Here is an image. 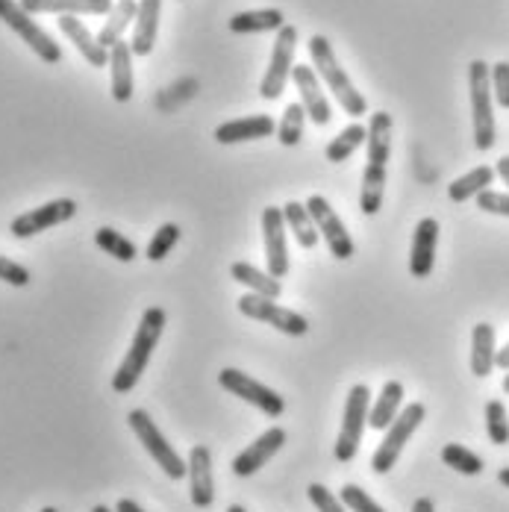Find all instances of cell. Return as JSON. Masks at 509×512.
Instances as JSON below:
<instances>
[{
    "mask_svg": "<svg viewBox=\"0 0 509 512\" xmlns=\"http://www.w3.org/2000/svg\"><path fill=\"white\" fill-rule=\"evenodd\" d=\"M368 159L362 171V189H359V209L365 215H377L383 206L386 192V162L392 156V115L374 112L368 124Z\"/></svg>",
    "mask_w": 509,
    "mask_h": 512,
    "instance_id": "6da1fadb",
    "label": "cell"
},
{
    "mask_svg": "<svg viewBox=\"0 0 509 512\" xmlns=\"http://www.w3.org/2000/svg\"><path fill=\"white\" fill-rule=\"evenodd\" d=\"M165 321H168V315H165V309L162 307L145 309V315H142V321H139V330H136V336H133V342H130L127 357L121 359L118 371L112 374V389H115V395H127V392L136 389V383L142 380V374H145V368H148V362H151L153 351H156V345H159V339H162Z\"/></svg>",
    "mask_w": 509,
    "mask_h": 512,
    "instance_id": "7a4b0ae2",
    "label": "cell"
},
{
    "mask_svg": "<svg viewBox=\"0 0 509 512\" xmlns=\"http://www.w3.org/2000/svg\"><path fill=\"white\" fill-rule=\"evenodd\" d=\"M309 59H312V68L315 74L327 83V92H333V98L339 101V106L348 112V115H365L368 112V101L357 92V86L351 83V77L345 74V68L339 65L333 45L327 36H312L309 39Z\"/></svg>",
    "mask_w": 509,
    "mask_h": 512,
    "instance_id": "3957f363",
    "label": "cell"
},
{
    "mask_svg": "<svg viewBox=\"0 0 509 512\" xmlns=\"http://www.w3.org/2000/svg\"><path fill=\"white\" fill-rule=\"evenodd\" d=\"M468 92H471V121H474V145L477 151H492L498 139L495 109H492V68L483 59L468 65Z\"/></svg>",
    "mask_w": 509,
    "mask_h": 512,
    "instance_id": "277c9868",
    "label": "cell"
},
{
    "mask_svg": "<svg viewBox=\"0 0 509 512\" xmlns=\"http://www.w3.org/2000/svg\"><path fill=\"white\" fill-rule=\"evenodd\" d=\"M0 21H3V24H6L30 51L36 53L42 62H48V65L62 62V48H59L51 36L39 27V21H33V15H30L18 0H0Z\"/></svg>",
    "mask_w": 509,
    "mask_h": 512,
    "instance_id": "5b68a950",
    "label": "cell"
},
{
    "mask_svg": "<svg viewBox=\"0 0 509 512\" xmlns=\"http://www.w3.org/2000/svg\"><path fill=\"white\" fill-rule=\"evenodd\" d=\"M424 404H409L407 410H401V415L389 424V430H386V436H383V442H380V448L374 451V457H371V468H374V474H389L398 460H401V454H404V448H407V442L415 436V430L421 427V421H424Z\"/></svg>",
    "mask_w": 509,
    "mask_h": 512,
    "instance_id": "8992f818",
    "label": "cell"
},
{
    "mask_svg": "<svg viewBox=\"0 0 509 512\" xmlns=\"http://www.w3.org/2000/svg\"><path fill=\"white\" fill-rule=\"evenodd\" d=\"M127 424H130V430L136 433V439H139V445H145V451L151 454L153 462L171 477V480H183L186 474H189V468H186V460L168 445V439L159 433V427H156V421H153L151 415L145 410H133L127 415Z\"/></svg>",
    "mask_w": 509,
    "mask_h": 512,
    "instance_id": "52a82bcc",
    "label": "cell"
},
{
    "mask_svg": "<svg viewBox=\"0 0 509 512\" xmlns=\"http://www.w3.org/2000/svg\"><path fill=\"white\" fill-rule=\"evenodd\" d=\"M368 410H371V392L365 383H357L348 392L345 401V415H342V430L336 439V460L351 462L359 454V442H362V430L368 427Z\"/></svg>",
    "mask_w": 509,
    "mask_h": 512,
    "instance_id": "ba28073f",
    "label": "cell"
},
{
    "mask_svg": "<svg viewBox=\"0 0 509 512\" xmlns=\"http://www.w3.org/2000/svg\"><path fill=\"white\" fill-rule=\"evenodd\" d=\"M295 51H298V30L292 24H286L283 30H277V42L271 51L268 71L259 83V95L265 101H277L286 92V83H289L292 68H295Z\"/></svg>",
    "mask_w": 509,
    "mask_h": 512,
    "instance_id": "9c48e42d",
    "label": "cell"
},
{
    "mask_svg": "<svg viewBox=\"0 0 509 512\" xmlns=\"http://www.w3.org/2000/svg\"><path fill=\"white\" fill-rule=\"evenodd\" d=\"M218 383H221L224 392H230L233 398H242L245 404H251V407H256L259 412H265L268 418H280L283 410H286V401H283L274 389L262 386L259 380L248 377V374L239 371V368H224V371L218 374Z\"/></svg>",
    "mask_w": 509,
    "mask_h": 512,
    "instance_id": "30bf717a",
    "label": "cell"
},
{
    "mask_svg": "<svg viewBox=\"0 0 509 512\" xmlns=\"http://www.w3.org/2000/svg\"><path fill=\"white\" fill-rule=\"evenodd\" d=\"M239 312L245 318H254L262 324H271L274 330L286 333V336H306L309 333V321H306L301 312L295 309H286L277 304V298H262V295H245L239 298Z\"/></svg>",
    "mask_w": 509,
    "mask_h": 512,
    "instance_id": "8fae6325",
    "label": "cell"
},
{
    "mask_svg": "<svg viewBox=\"0 0 509 512\" xmlns=\"http://www.w3.org/2000/svg\"><path fill=\"white\" fill-rule=\"evenodd\" d=\"M306 209H309V215H312V221L318 227V236L327 242L330 254L336 256V259H351L354 251H357L354 248V239H351L348 227L342 224V218L336 215V209L330 206V201L321 198V195H312L306 201Z\"/></svg>",
    "mask_w": 509,
    "mask_h": 512,
    "instance_id": "7c38bea8",
    "label": "cell"
},
{
    "mask_svg": "<svg viewBox=\"0 0 509 512\" xmlns=\"http://www.w3.org/2000/svg\"><path fill=\"white\" fill-rule=\"evenodd\" d=\"M74 215H77V201H71V198H56L51 204L18 215V218L9 224V233H12L15 239H33V236H39V233H45V230H51V227H59V224L71 221Z\"/></svg>",
    "mask_w": 509,
    "mask_h": 512,
    "instance_id": "4fadbf2b",
    "label": "cell"
},
{
    "mask_svg": "<svg viewBox=\"0 0 509 512\" xmlns=\"http://www.w3.org/2000/svg\"><path fill=\"white\" fill-rule=\"evenodd\" d=\"M262 236H265V262L268 274L283 280L289 274V248H286V218L280 206L262 209Z\"/></svg>",
    "mask_w": 509,
    "mask_h": 512,
    "instance_id": "5bb4252c",
    "label": "cell"
},
{
    "mask_svg": "<svg viewBox=\"0 0 509 512\" xmlns=\"http://www.w3.org/2000/svg\"><path fill=\"white\" fill-rule=\"evenodd\" d=\"M292 83H295V89L301 92V103H304L306 118H309L312 124H318V127H327V124L333 121V106L327 101V92H324L321 83H318L315 68H309V65H295V68H292Z\"/></svg>",
    "mask_w": 509,
    "mask_h": 512,
    "instance_id": "9a60e30c",
    "label": "cell"
},
{
    "mask_svg": "<svg viewBox=\"0 0 509 512\" xmlns=\"http://www.w3.org/2000/svg\"><path fill=\"white\" fill-rule=\"evenodd\" d=\"M283 445H286V430H283V427H268V430L256 439L254 445H248L236 460L230 462L233 474H236V477H251V474H256L265 462L274 460V457L280 454Z\"/></svg>",
    "mask_w": 509,
    "mask_h": 512,
    "instance_id": "2e32d148",
    "label": "cell"
},
{
    "mask_svg": "<svg viewBox=\"0 0 509 512\" xmlns=\"http://www.w3.org/2000/svg\"><path fill=\"white\" fill-rule=\"evenodd\" d=\"M436 245H439V221L436 218H421L412 236V251H409V274L415 280H424L433 274L436 262Z\"/></svg>",
    "mask_w": 509,
    "mask_h": 512,
    "instance_id": "e0dca14e",
    "label": "cell"
},
{
    "mask_svg": "<svg viewBox=\"0 0 509 512\" xmlns=\"http://www.w3.org/2000/svg\"><path fill=\"white\" fill-rule=\"evenodd\" d=\"M189 495L198 510L212 507L215 501V483H212V454L206 445H195L189 451Z\"/></svg>",
    "mask_w": 509,
    "mask_h": 512,
    "instance_id": "ac0fdd59",
    "label": "cell"
},
{
    "mask_svg": "<svg viewBox=\"0 0 509 512\" xmlns=\"http://www.w3.org/2000/svg\"><path fill=\"white\" fill-rule=\"evenodd\" d=\"M59 30L62 36H68V42L80 51V56L92 65V68H106L109 65V51L98 42V36H92V30L77 18V15H59Z\"/></svg>",
    "mask_w": 509,
    "mask_h": 512,
    "instance_id": "d6986e66",
    "label": "cell"
},
{
    "mask_svg": "<svg viewBox=\"0 0 509 512\" xmlns=\"http://www.w3.org/2000/svg\"><path fill=\"white\" fill-rule=\"evenodd\" d=\"M274 133H277V124H274L271 115H248V118H236V121H227V124L215 127V142L242 145V142L268 139Z\"/></svg>",
    "mask_w": 509,
    "mask_h": 512,
    "instance_id": "ffe728a7",
    "label": "cell"
},
{
    "mask_svg": "<svg viewBox=\"0 0 509 512\" xmlns=\"http://www.w3.org/2000/svg\"><path fill=\"white\" fill-rule=\"evenodd\" d=\"M159 18H162V0H139V12L133 21V42H130L133 56H148L153 51Z\"/></svg>",
    "mask_w": 509,
    "mask_h": 512,
    "instance_id": "44dd1931",
    "label": "cell"
},
{
    "mask_svg": "<svg viewBox=\"0 0 509 512\" xmlns=\"http://www.w3.org/2000/svg\"><path fill=\"white\" fill-rule=\"evenodd\" d=\"M109 74H112V101L127 103L133 98L136 80H133V51L130 42H118L109 48Z\"/></svg>",
    "mask_w": 509,
    "mask_h": 512,
    "instance_id": "7402d4cb",
    "label": "cell"
},
{
    "mask_svg": "<svg viewBox=\"0 0 509 512\" xmlns=\"http://www.w3.org/2000/svg\"><path fill=\"white\" fill-rule=\"evenodd\" d=\"M30 15H109L112 0H18Z\"/></svg>",
    "mask_w": 509,
    "mask_h": 512,
    "instance_id": "603a6c76",
    "label": "cell"
},
{
    "mask_svg": "<svg viewBox=\"0 0 509 512\" xmlns=\"http://www.w3.org/2000/svg\"><path fill=\"white\" fill-rule=\"evenodd\" d=\"M498 368V348H495V327L492 324H477L471 330V374L474 377H489Z\"/></svg>",
    "mask_w": 509,
    "mask_h": 512,
    "instance_id": "cb8c5ba5",
    "label": "cell"
},
{
    "mask_svg": "<svg viewBox=\"0 0 509 512\" xmlns=\"http://www.w3.org/2000/svg\"><path fill=\"white\" fill-rule=\"evenodd\" d=\"M136 12H139V0H118V3L109 9L106 24H103L101 33H98V42H101L106 51L115 48L118 42H124L127 27L136 21Z\"/></svg>",
    "mask_w": 509,
    "mask_h": 512,
    "instance_id": "d4e9b609",
    "label": "cell"
},
{
    "mask_svg": "<svg viewBox=\"0 0 509 512\" xmlns=\"http://www.w3.org/2000/svg\"><path fill=\"white\" fill-rule=\"evenodd\" d=\"M401 401H404V383L389 380L380 392V398L368 410V427L371 430H389V424L401 415Z\"/></svg>",
    "mask_w": 509,
    "mask_h": 512,
    "instance_id": "484cf974",
    "label": "cell"
},
{
    "mask_svg": "<svg viewBox=\"0 0 509 512\" xmlns=\"http://www.w3.org/2000/svg\"><path fill=\"white\" fill-rule=\"evenodd\" d=\"M283 27H286V15L280 9H251V12H239L230 18V33H236V36L271 33V30H283Z\"/></svg>",
    "mask_w": 509,
    "mask_h": 512,
    "instance_id": "4316f807",
    "label": "cell"
},
{
    "mask_svg": "<svg viewBox=\"0 0 509 512\" xmlns=\"http://www.w3.org/2000/svg\"><path fill=\"white\" fill-rule=\"evenodd\" d=\"M495 177H498V174H495V168H489V165H477L474 171L462 174L459 180H454V183L448 186V198H451L454 204H465V201H471V198L483 195V192L492 186V180H495Z\"/></svg>",
    "mask_w": 509,
    "mask_h": 512,
    "instance_id": "83f0119b",
    "label": "cell"
},
{
    "mask_svg": "<svg viewBox=\"0 0 509 512\" xmlns=\"http://www.w3.org/2000/svg\"><path fill=\"white\" fill-rule=\"evenodd\" d=\"M230 277L242 286H248L254 295H262V298H277L280 295V280L271 277L268 271H259L248 262H233L230 265Z\"/></svg>",
    "mask_w": 509,
    "mask_h": 512,
    "instance_id": "f1b7e54d",
    "label": "cell"
},
{
    "mask_svg": "<svg viewBox=\"0 0 509 512\" xmlns=\"http://www.w3.org/2000/svg\"><path fill=\"white\" fill-rule=\"evenodd\" d=\"M283 218H286V227L295 233V239H298V245L306 248V251H312L315 245H318V227H315V221H312V215H309V209L306 204H298V201H292V204L283 206Z\"/></svg>",
    "mask_w": 509,
    "mask_h": 512,
    "instance_id": "f546056e",
    "label": "cell"
},
{
    "mask_svg": "<svg viewBox=\"0 0 509 512\" xmlns=\"http://www.w3.org/2000/svg\"><path fill=\"white\" fill-rule=\"evenodd\" d=\"M304 127H306V109L304 103H289L280 124H277V139L283 148H295L301 145L304 139Z\"/></svg>",
    "mask_w": 509,
    "mask_h": 512,
    "instance_id": "4dcf8cb0",
    "label": "cell"
},
{
    "mask_svg": "<svg viewBox=\"0 0 509 512\" xmlns=\"http://www.w3.org/2000/svg\"><path fill=\"white\" fill-rule=\"evenodd\" d=\"M368 139V127L362 124H348L330 145H327V162H345L348 156L357 151L359 145H365Z\"/></svg>",
    "mask_w": 509,
    "mask_h": 512,
    "instance_id": "1f68e13d",
    "label": "cell"
},
{
    "mask_svg": "<svg viewBox=\"0 0 509 512\" xmlns=\"http://www.w3.org/2000/svg\"><path fill=\"white\" fill-rule=\"evenodd\" d=\"M95 245L101 248L103 254L115 256L118 262H133L139 251H136V245L127 239V236H121L118 230H112V227H101L98 233H95Z\"/></svg>",
    "mask_w": 509,
    "mask_h": 512,
    "instance_id": "d6a6232c",
    "label": "cell"
},
{
    "mask_svg": "<svg viewBox=\"0 0 509 512\" xmlns=\"http://www.w3.org/2000/svg\"><path fill=\"white\" fill-rule=\"evenodd\" d=\"M442 462L459 474H468V477H477L483 471V460L474 451H468L465 445H454V442L442 448Z\"/></svg>",
    "mask_w": 509,
    "mask_h": 512,
    "instance_id": "836d02e7",
    "label": "cell"
},
{
    "mask_svg": "<svg viewBox=\"0 0 509 512\" xmlns=\"http://www.w3.org/2000/svg\"><path fill=\"white\" fill-rule=\"evenodd\" d=\"M486 433L492 445H509V412L501 401L486 404Z\"/></svg>",
    "mask_w": 509,
    "mask_h": 512,
    "instance_id": "e575fe53",
    "label": "cell"
},
{
    "mask_svg": "<svg viewBox=\"0 0 509 512\" xmlns=\"http://www.w3.org/2000/svg\"><path fill=\"white\" fill-rule=\"evenodd\" d=\"M177 242H180V227H177V224H162V227L153 233L151 245H148V259H151V262H162L165 256L174 251Z\"/></svg>",
    "mask_w": 509,
    "mask_h": 512,
    "instance_id": "d590c367",
    "label": "cell"
},
{
    "mask_svg": "<svg viewBox=\"0 0 509 512\" xmlns=\"http://www.w3.org/2000/svg\"><path fill=\"white\" fill-rule=\"evenodd\" d=\"M339 501L348 507V512H386L365 489H359L354 483H345L342 492H339Z\"/></svg>",
    "mask_w": 509,
    "mask_h": 512,
    "instance_id": "8d00e7d4",
    "label": "cell"
},
{
    "mask_svg": "<svg viewBox=\"0 0 509 512\" xmlns=\"http://www.w3.org/2000/svg\"><path fill=\"white\" fill-rule=\"evenodd\" d=\"M306 495H309V501L315 504V510L318 512H348V507H345L327 486H321V483H312V486L306 489Z\"/></svg>",
    "mask_w": 509,
    "mask_h": 512,
    "instance_id": "74e56055",
    "label": "cell"
},
{
    "mask_svg": "<svg viewBox=\"0 0 509 512\" xmlns=\"http://www.w3.org/2000/svg\"><path fill=\"white\" fill-rule=\"evenodd\" d=\"M0 280H3V283H9V286L24 289V286L30 283V271H27L21 262H15V259L0 256Z\"/></svg>",
    "mask_w": 509,
    "mask_h": 512,
    "instance_id": "f35d334b",
    "label": "cell"
},
{
    "mask_svg": "<svg viewBox=\"0 0 509 512\" xmlns=\"http://www.w3.org/2000/svg\"><path fill=\"white\" fill-rule=\"evenodd\" d=\"M492 95L501 109H509V62L492 65Z\"/></svg>",
    "mask_w": 509,
    "mask_h": 512,
    "instance_id": "ab89813d",
    "label": "cell"
},
{
    "mask_svg": "<svg viewBox=\"0 0 509 512\" xmlns=\"http://www.w3.org/2000/svg\"><path fill=\"white\" fill-rule=\"evenodd\" d=\"M477 206L489 215H507L509 218V195H501V192H492L486 189L483 195H477Z\"/></svg>",
    "mask_w": 509,
    "mask_h": 512,
    "instance_id": "60d3db41",
    "label": "cell"
},
{
    "mask_svg": "<svg viewBox=\"0 0 509 512\" xmlns=\"http://www.w3.org/2000/svg\"><path fill=\"white\" fill-rule=\"evenodd\" d=\"M495 174H498V177H501V180H504V183L509 186V156H501V159H498V165H495Z\"/></svg>",
    "mask_w": 509,
    "mask_h": 512,
    "instance_id": "b9f144b4",
    "label": "cell"
},
{
    "mask_svg": "<svg viewBox=\"0 0 509 512\" xmlns=\"http://www.w3.org/2000/svg\"><path fill=\"white\" fill-rule=\"evenodd\" d=\"M115 512H145L136 501H130V498H121L118 504H115Z\"/></svg>",
    "mask_w": 509,
    "mask_h": 512,
    "instance_id": "7bdbcfd3",
    "label": "cell"
},
{
    "mask_svg": "<svg viewBox=\"0 0 509 512\" xmlns=\"http://www.w3.org/2000/svg\"><path fill=\"white\" fill-rule=\"evenodd\" d=\"M412 512H436V507H433L430 498H418V501L412 504Z\"/></svg>",
    "mask_w": 509,
    "mask_h": 512,
    "instance_id": "ee69618b",
    "label": "cell"
},
{
    "mask_svg": "<svg viewBox=\"0 0 509 512\" xmlns=\"http://www.w3.org/2000/svg\"><path fill=\"white\" fill-rule=\"evenodd\" d=\"M498 368H504V371H509V342L498 351Z\"/></svg>",
    "mask_w": 509,
    "mask_h": 512,
    "instance_id": "f6af8a7d",
    "label": "cell"
},
{
    "mask_svg": "<svg viewBox=\"0 0 509 512\" xmlns=\"http://www.w3.org/2000/svg\"><path fill=\"white\" fill-rule=\"evenodd\" d=\"M498 483L509 489V468H501V471H498Z\"/></svg>",
    "mask_w": 509,
    "mask_h": 512,
    "instance_id": "bcb514c9",
    "label": "cell"
},
{
    "mask_svg": "<svg viewBox=\"0 0 509 512\" xmlns=\"http://www.w3.org/2000/svg\"><path fill=\"white\" fill-rule=\"evenodd\" d=\"M227 512H248L245 507H239V504H233V507H227Z\"/></svg>",
    "mask_w": 509,
    "mask_h": 512,
    "instance_id": "7dc6e473",
    "label": "cell"
},
{
    "mask_svg": "<svg viewBox=\"0 0 509 512\" xmlns=\"http://www.w3.org/2000/svg\"><path fill=\"white\" fill-rule=\"evenodd\" d=\"M504 392H507V395H509V371H507V374H504Z\"/></svg>",
    "mask_w": 509,
    "mask_h": 512,
    "instance_id": "c3c4849f",
    "label": "cell"
},
{
    "mask_svg": "<svg viewBox=\"0 0 509 512\" xmlns=\"http://www.w3.org/2000/svg\"><path fill=\"white\" fill-rule=\"evenodd\" d=\"M92 512H115V510H109V507H92Z\"/></svg>",
    "mask_w": 509,
    "mask_h": 512,
    "instance_id": "681fc988",
    "label": "cell"
},
{
    "mask_svg": "<svg viewBox=\"0 0 509 512\" xmlns=\"http://www.w3.org/2000/svg\"><path fill=\"white\" fill-rule=\"evenodd\" d=\"M39 512H59L56 507H45V510H39Z\"/></svg>",
    "mask_w": 509,
    "mask_h": 512,
    "instance_id": "f907efd6",
    "label": "cell"
}]
</instances>
